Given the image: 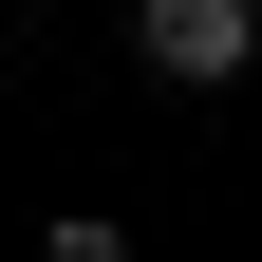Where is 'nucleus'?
<instances>
[{"label":"nucleus","mask_w":262,"mask_h":262,"mask_svg":"<svg viewBox=\"0 0 262 262\" xmlns=\"http://www.w3.org/2000/svg\"><path fill=\"white\" fill-rule=\"evenodd\" d=\"M131 38H150V75L206 94V75H244V56H262V0H131Z\"/></svg>","instance_id":"nucleus-1"},{"label":"nucleus","mask_w":262,"mask_h":262,"mask_svg":"<svg viewBox=\"0 0 262 262\" xmlns=\"http://www.w3.org/2000/svg\"><path fill=\"white\" fill-rule=\"evenodd\" d=\"M38 262H131V225H113V206H56V225H38Z\"/></svg>","instance_id":"nucleus-2"}]
</instances>
